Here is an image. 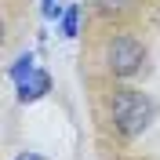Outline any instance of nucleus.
<instances>
[{"label": "nucleus", "instance_id": "3", "mask_svg": "<svg viewBox=\"0 0 160 160\" xmlns=\"http://www.w3.org/2000/svg\"><path fill=\"white\" fill-rule=\"evenodd\" d=\"M142 62H146V51L135 37H117L106 51V66L113 77H135L142 69Z\"/></svg>", "mask_w": 160, "mask_h": 160}, {"label": "nucleus", "instance_id": "6", "mask_svg": "<svg viewBox=\"0 0 160 160\" xmlns=\"http://www.w3.org/2000/svg\"><path fill=\"white\" fill-rule=\"evenodd\" d=\"M15 160H48V157H40V153H22V157H15Z\"/></svg>", "mask_w": 160, "mask_h": 160}, {"label": "nucleus", "instance_id": "2", "mask_svg": "<svg viewBox=\"0 0 160 160\" xmlns=\"http://www.w3.org/2000/svg\"><path fill=\"white\" fill-rule=\"evenodd\" d=\"M11 80H15V88H18V102H37V98H44L51 91L48 69H37L33 55H22V58L11 66Z\"/></svg>", "mask_w": 160, "mask_h": 160}, {"label": "nucleus", "instance_id": "4", "mask_svg": "<svg viewBox=\"0 0 160 160\" xmlns=\"http://www.w3.org/2000/svg\"><path fill=\"white\" fill-rule=\"evenodd\" d=\"M58 29H62V37H77L80 33V4H69L66 8V15H62V22H58Z\"/></svg>", "mask_w": 160, "mask_h": 160}, {"label": "nucleus", "instance_id": "5", "mask_svg": "<svg viewBox=\"0 0 160 160\" xmlns=\"http://www.w3.org/2000/svg\"><path fill=\"white\" fill-rule=\"evenodd\" d=\"M91 4H95L102 15H120V11H128L135 0H91Z\"/></svg>", "mask_w": 160, "mask_h": 160}, {"label": "nucleus", "instance_id": "1", "mask_svg": "<svg viewBox=\"0 0 160 160\" xmlns=\"http://www.w3.org/2000/svg\"><path fill=\"white\" fill-rule=\"evenodd\" d=\"M153 98H146L142 91H131V88H120L113 95V124L124 138H138L142 131L153 124Z\"/></svg>", "mask_w": 160, "mask_h": 160}]
</instances>
